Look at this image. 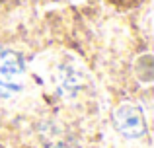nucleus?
Masks as SVG:
<instances>
[{
  "label": "nucleus",
  "instance_id": "3",
  "mask_svg": "<svg viewBox=\"0 0 154 148\" xmlns=\"http://www.w3.org/2000/svg\"><path fill=\"white\" fill-rule=\"evenodd\" d=\"M2 2H6V0H0V4H2Z\"/></svg>",
  "mask_w": 154,
  "mask_h": 148
},
{
  "label": "nucleus",
  "instance_id": "1",
  "mask_svg": "<svg viewBox=\"0 0 154 148\" xmlns=\"http://www.w3.org/2000/svg\"><path fill=\"white\" fill-rule=\"evenodd\" d=\"M26 86V65L16 51L0 47V98L10 99Z\"/></svg>",
  "mask_w": 154,
  "mask_h": 148
},
{
  "label": "nucleus",
  "instance_id": "2",
  "mask_svg": "<svg viewBox=\"0 0 154 148\" xmlns=\"http://www.w3.org/2000/svg\"><path fill=\"white\" fill-rule=\"evenodd\" d=\"M113 123L117 131L127 138H140L146 134V119L139 105L123 103L113 111Z\"/></svg>",
  "mask_w": 154,
  "mask_h": 148
}]
</instances>
